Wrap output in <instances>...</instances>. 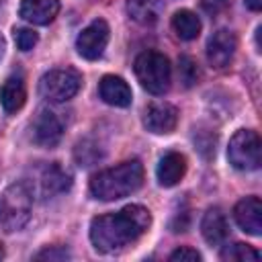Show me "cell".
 Masks as SVG:
<instances>
[{
    "label": "cell",
    "mask_w": 262,
    "mask_h": 262,
    "mask_svg": "<svg viewBox=\"0 0 262 262\" xmlns=\"http://www.w3.org/2000/svg\"><path fill=\"white\" fill-rule=\"evenodd\" d=\"M246 6L250 10H254V12H258L262 8V0H246Z\"/></svg>",
    "instance_id": "27"
},
{
    "label": "cell",
    "mask_w": 262,
    "mask_h": 262,
    "mask_svg": "<svg viewBox=\"0 0 262 262\" xmlns=\"http://www.w3.org/2000/svg\"><path fill=\"white\" fill-rule=\"evenodd\" d=\"M143 125L147 127V131H151L156 135H168L178 125V108L164 100L151 102L145 111Z\"/></svg>",
    "instance_id": "10"
},
{
    "label": "cell",
    "mask_w": 262,
    "mask_h": 262,
    "mask_svg": "<svg viewBox=\"0 0 262 262\" xmlns=\"http://www.w3.org/2000/svg\"><path fill=\"white\" fill-rule=\"evenodd\" d=\"M201 233L209 246H219L225 242V237L229 233V225H227L225 213L219 207L207 209V213L203 215V221H201Z\"/></svg>",
    "instance_id": "16"
},
{
    "label": "cell",
    "mask_w": 262,
    "mask_h": 262,
    "mask_svg": "<svg viewBox=\"0 0 262 262\" xmlns=\"http://www.w3.org/2000/svg\"><path fill=\"white\" fill-rule=\"evenodd\" d=\"M63 137V121L49 108L37 111L31 121V139L39 147H55Z\"/></svg>",
    "instance_id": "7"
},
{
    "label": "cell",
    "mask_w": 262,
    "mask_h": 262,
    "mask_svg": "<svg viewBox=\"0 0 262 262\" xmlns=\"http://www.w3.org/2000/svg\"><path fill=\"white\" fill-rule=\"evenodd\" d=\"M149 225L151 213L143 205H127L115 213L94 217L90 221V242L96 252L115 254L145 235Z\"/></svg>",
    "instance_id": "1"
},
{
    "label": "cell",
    "mask_w": 262,
    "mask_h": 262,
    "mask_svg": "<svg viewBox=\"0 0 262 262\" xmlns=\"http://www.w3.org/2000/svg\"><path fill=\"white\" fill-rule=\"evenodd\" d=\"M98 96H100L106 104H111V106H121V108L129 106V104H131V98H133L129 84H127L123 78L113 76V74L102 76V80L98 82Z\"/></svg>",
    "instance_id": "13"
},
{
    "label": "cell",
    "mask_w": 262,
    "mask_h": 262,
    "mask_svg": "<svg viewBox=\"0 0 262 262\" xmlns=\"http://www.w3.org/2000/svg\"><path fill=\"white\" fill-rule=\"evenodd\" d=\"M102 156H104V149L94 139H82L74 149V158L80 166H92L98 160H102Z\"/></svg>",
    "instance_id": "20"
},
{
    "label": "cell",
    "mask_w": 262,
    "mask_h": 262,
    "mask_svg": "<svg viewBox=\"0 0 262 262\" xmlns=\"http://www.w3.org/2000/svg\"><path fill=\"white\" fill-rule=\"evenodd\" d=\"M135 76L139 84L151 94H164L170 88L172 68L164 53L160 51H143L135 57Z\"/></svg>",
    "instance_id": "4"
},
{
    "label": "cell",
    "mask_w": 262,
    "mask_h": 262,
    "mask_svg": "<svg viewBox=\"0 0 262 262\" xmlns=\"http://www.w3.org/2000/svg\"><path fill=\"white\" fill-rule=\"evenodd\" d=\"M186 174V158L180 151H168L162 156L158 168H156V176L158 182L166 188L176 186Z\"/></svg>",
    "instance_id": "15"
},
{
    "label": "cell",
    "mask_w": 262,
    "mask_h": 262,
    "mask_svg": "<svg viewBox=\"0 0 262 262\" xmlns=\"http://www.w3.org/2000/svg\"><path fill=\"white\" fill-rule=\"evenodd\" d=\"M70 186H72V176L57 162L47 164L39 174V188H41V194L45 199L61 194V192L70 190Z\"/></svg>",
    "instance_id": "12"
},
{
    "label": "cell",
    "mask_w": 262,
    "mask_h": 262,
    "mask_svg": "<svg viewBox=\"0 0 262 262\" xmlns=\"http://www.w3.org/2000/svg\"><path fill=\"white\" fill-rule=\"evenodd\" d=\"M237 49V39L229 29L215 31L207 41V61L215 70H223L233 61Z\"/></svg>",
    "instance_id": "9"
},
{
    "label": "cell",
    "mask_w": 262,
    "mask_h": 262,
    "mask_svg": "<svg viewBox=\"0 0 262 262\" xmlns=\"http://www.w3.org/2000/svg\"><path fill=\"white\" fill-rule=\"evenodd\" d=\"M4 258V248H2V244H0V260Z\"/></svg>",
    "instance_id": "29"
},
{
    "label": "cell",
    "mask_w": 262,
    "mask_h": 262,
    "mask_svg": "<svg viewBox=\"0 0 262 262\" xmlns=\"http://www.w3.org/2000/svg\"><path fill=\"white\" fill-rule=\"evenodd\" d=\"M33 213V186L25 180L12 182L0 194V227L8 233L27 225Z\"/></svg>",
    "instance_id": "3"
},
{
    "label": "cell",
    "mask_w": 262,
    "mask_h": 262,
    "mask_svg": "<svg viewBox=\"0 0 262 262\" xmlns=\"http://www.w3.org/2000/svg\"><path fill=\"white\" fill-rule=\"evenodd\" d=\"M2 53H4V37L0 35V57H2Z\"/></svg>",
    "instance_id": "28"
},
{
    "label": "cell",
    "mask_w": 262,
    "mask_h": 262,
    "mask_svg": "<svg viewBox=\"0 0 262 262\" xmlns=\"http://www.w3.org/2000/svg\"><path fill=\"white\" fill-rule=\"evenodd\" d=\"M72 254L66 246H49L35 254V260H70Z\"/></svg>",
    "instance_id": "24"
},
{
    "label": "cell",
    "mask_w": 262,
    "mask_h": 262,
    "mask_svg": "<svg viewBox=\"0 0 262 262\" xmlns=\"http://www.w3.org/2000/svg\"><path fill=\"white\" fill-rule=\"evenodd\" d=\"M59 12V0H20L18 14L31 25H49Z\"/></svg>",
    "instance_id": "14"
},
{
    "label": "cell",
    "mask_w": 262,
    "mask_h": 262,
    "mask_svg": "<svg viewBox=\"0 0 262 262\" xmlns=\"http://www.w3.org/2000/svg\"><path fill=\"white\" fill-rule=\"evenodd\" d=\"M127 14L143 27H151L160 20L162 4L160 0H127Z\"/></svg>",
    "instance_id": "18"
},
{
    "label": "cell",
    "mask_w": 262,
    "mask_h": 262,
    "mask_svg": "<svg viewBox=\"0 0 262 262\" xmlns=\"http://www.w3.org/2000/svg\"><path fill=\"white\" fill-rule=\"evenodd\" d=\"M27 100V86L23 76H10L4 80L2 88H0V104L6 113H16L23 108Z\"/></svg>",
    "instance_id": "17"
},
{
    "label": "cell",
    "mask_w": 262,
    "mask_h": 262,
    "mask_svg": "<svg viewBox=\"0 0 262 262\" xmlns=\"http://www.w3.org/2000/svg\"><path fill=\"white\" fill-rule=\"evenodd\" d=\"M172 29L182 41H192L201 33V20L190 10H178L172 16Z\"/></svg>",
    "instance_id": "19"
},
{
    "label": "cell",
    "mask_w": 262,
    "mask_h": 262,
    "mask_svg": "<svg viewBox=\"0 0 262 262\" xmlns=\"http://www.w3.org/2000/svg\"><path fill=\"white\" fill-rule=\"evenodd\" d=\"M178 76H180V82L186 88H190L199 80V68L188 55H180V59H178Z\"/></svg>",
    "instance_id": "22"
},
{
    "label": "cell",
    "mask_w": 262,
    "mask_h": 262,
    "mask_svg": "<svg viewBox=\"0 0 262 262\" xmlns=\"http://www.w3.org/2000/svg\"><path fill=\"white\" fill-rule=\"evenodd\" d=\"M170 262H199L201 260V254L188 246H182V248H176L170 256H168Z\"/></svg>",
    "instance_id": "25"
},
{
    "label": "cell",
    "mask_w": 262,
    "mask_h": 262,
    "mask_svg": "<svg viewBox=\"0 0 262 262\" xmlns=\"http://www.w3.org/2000/svg\"><path fill=\"white\" fill-rule=\"evenodd\" d=\"M143 184V166L139 160H127L100 170L90 180V194L98 201H117L133 194Z\"/></svg>",
    "instance_id": "2"
},
{
    "label": "cell",
    "mask_w": 262,
    "mask_h": 262,
    "mask_svg": "<svg viewBox=\"0 0 262 262\" xmlns=\"http://www.w3.org/2000/svg\"><path fill=\"white\" fill-rule=\"evenodd\" d=\"M82 86V76L72 68H57L49 70L39 80V92L49 102H66L78 94Z\"/></svg>",
    "instance_id": "5"
},
{
    "label": "cell",
    "mask_w": 262,
    "mask_h": 262,
    "mask_svg": "<svg viewBox=\"0 0 262 262\" xmlns=\"http://www.w3.org/2000/svg\"><path fill=\"white\" fill-rule=\"evenodd\" d=\"M108 25L102 18L92 20L88 27L82 29V33L76 39V49L84 59H98L108 43Z\"/></svg>",
    "instance_id": "8"
},
{
    "label": "cell",
    "mask_w": 262,
    "mask_h": 262,
    "mask_svg": "<svg viewBox=\"0 0 262 262\" xmlns=\"http://www.w3.org/2000/svg\"><path fill=\"white\" fill-rule=\"evenodd\" d=\"M235 223L250 235L262 233V201L258 196H246L233 207Z\"/></svg>",
    "instance_id": "11"
},
{
    "label": "cell",
    "mask_w": 262,
    "mask_h": 262,
    "mask_svg": "<svg viewBox=\"0 0 262 262\" xmlns=\"http://www.w3.org/2000/svg\"><path fill=\"white\" fill-rule=\"evenodd\" d=\"M227 160L235 170L252 172L260 168V137L254 129H239L229 139Z\"/></svg>",
    "instance_id": "6"
},
{
    "label": "cell",
    "mask_w": 262,
    "mask_h": 262,
    "mask_svg": "<svg viewBox=\"0 0 262 262\" xmlns=\"http://www.w3.org/2000/svg\"><path fill=\"white\" fill-rule=\"evenodd\" d=\"M227 4H229V0H201L203 10H205L207 14H211V16L223 12V10L227 8Z\"/></svg>",
    "instance_id": "26"
},
{
    "label": "cell",
    "mask_w": 262,
    "mask_h": 262,
    "mask_svg": "<svg viewBox=\"0 0 262 262\" xmlns=\"http://www.w3.org/2000/svg\"><path fill=\"white\" fill-rule=\"evenodd\" d=\"M14 41H16V45H18L20 51H31L37 45L39 35L33 29H16L14 31Z\"/></svg>",
    "instance_id": "23"
},
{
    "label": "cell",
    "mask_w": 262,
    "mask_h": 262,
    "mask_svg": "<svg viewBox=\"0 0 262 262\" xmlns=\"http://www.w3.org/2000/svg\"><path fill=\"white\" fill-rule=\"evenodd\" d=\"M221 260H235V262H250L252 260V262H256V260H260V252L248 244L237 242V244L227 246L221 252Z\"/></svg>",
    "instance_id": "21"
}]
</instances>
